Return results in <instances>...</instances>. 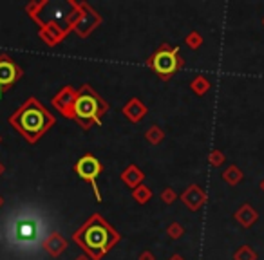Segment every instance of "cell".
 Listing matches in <instances>:
<instances>
[{"label":"cell","instance_id":"cell-29","mask_svg":"<svg viewBox=\"0 0 264 260\" xmlns=\"http://www.w3.org/2000/svg\"><path fill=\"white\" fill-rule=\"evenodd\" d=\"M2 204H4V199H2V195H0V208H2Z\"/></svg>","mask_w":264,"mask_h":260},{"label":"cell","instance_id":"cell-23","mask_svg":"<svg viewBox=\"0 0 264 260\" xmlns=\"http://www.w3.org/2000/svg\"><path fill=\"white\" fill-rule=\"evenodd\" d=\"M208 159H210V165L216 166V168L226 161V158H224V154L221 152V150H212V152H210V158Z\"/></svg>","mask_w":264,"mask_h":260},{"label":"cell","instance_id":"cell-22","mask_svg":"<svg viewBox=\"0 0 264 260\" xmlns=\"http://www.w3.org/2000/svg\"><path fill=\"white\" fill-rule=\"evenodd\" d=\"M160 199H161V202H165V204H172V202H176V199H177V193L174 192L170 186H167V188H163L161 190V193H160Z\"/></svg>","mask_w":264,"mask_h":260},{"label":"cell","instance_id":"cell-32","mask_svg":"<svg viewBox=\"0 0 264 260\" xmlns=\"http://www.w3.org/2000/svg\"><path fill=\"white\" fill-rule=\"evenodd\" d=\"M262 25H264V18H262Z\"/></svg>","mask_w":264,"mask_h":260},{"label":"cell","instance_id":"cell-25","mask_svg":"<svg viewBox=\"0 0 264 260\" xmlns=\"http://www.w3.org/2000/svg\"><path fill=\"white\" fill-rule=\"evenodd\" d=\"M168 260H184V258H183L181 255H174V256H170Z\"/></svg>","mask_w":264,"mask_h":260},{"label":"cell","instance_id":"cell-7","mask_svg":"<svg viewBox=\"0 0 264 260\" xmlns=\"http://www.w3.org/2000/svg\"><path fill=\"white\" fill-rule=\"evenodd\" d=\"M78 4H80V18L76 22L74 33L80 38H87L101 24V15L91 4H87V2H78Z\"/></svg>","mask_w":264,"mask_h":260},{"label":"cell","instance_id":"cell-10","mask_svg":"<svg viewBox=\"0 0 264 260\" xmlns=\"http://www.w3.org/2000/svg\"><path fill=\"white\" fill-rule=\"evenodd\" d=\"M179 199L190 212H199L208 197H206V192L199 185H190L184 188V192L179 195Z\"/></svg>","mask_w":264,"mask_h":260},{"label":"cell","instance_id":"cell-2","mask_svg":"<svg viewBox=\"0 0 264 260\" xmlns=\"http://www.w3.org/2000/svg\"><path fill=\"white\" fill-rule=\"evenodd\" d=\"M120 241L121 235L100 213H92L87 221L72 233V242H76L82 251L91 260H101Z\"/></svg>","mask_w":264,"mask_h":260},{"label":"cell","instance_id":"cell-31","mask_svg":"<svg viewBox=\"0 0 264 260\" xmlns=\"http://www.w3.org/2000/svg\"><path fill=\"white\" fill-rule=\"evenodd\" d=\"M0 143H2V136H0Z\"/></svg>","mask_w":264,"mask_h":260},{"label":"cell","instance_id":"cell-28","mask_svg":"<svg viewBox=\"0 0 264 260\" xmlns=\"http://www.w3.org/2000/svg\"><path fill=\"white\" fill-rule=\"evenodd\" d=\"M259 188H260V190H262V192H264V179H262V181H260V185H259Z\"/></svg>","mask_w":264,"mask_h":260},{"label":"cell","instance_id":"cell-20","mask_svg":"<svg viewBox=\"0 0 264 260\" xmlns=\"http://www.w3.org/2000/svg\"><path fill=\"white\" fill-rule=\"evenodd\" d=\"M184 43H187L190 49H199L201 47V43H203V36L199 35L197 31H192L190 35H187V38H184Z\"/></svg>","mask_w":264,"mask_h":260},{"label":"cell","instance_id":"cell-18","mask_svg":"<svg viewBox=\"0 0 264 260\" xmlns=\"http://www.w3.org/2000/svg\"><path fill=\"white\" fill-rule=\"evenodd\" d=\"M145 139H147V143H150L154 146L160 145L165 139V130L160 125H150V128L145 132Z\"/></svg>","mask_w":264,"mask_h":260},{"label":"cell","instance_id":"cell-13","mask_svg":"<svg viewBox=\"0 0 264 260\" xmlns=\"http://www.w3.org/2000/svg\"><path fill=\"white\" fill-rule=\"evenodd\" d=\"M233 217H235V221L239 222L243 228H252V226L259 221V213H257V210L253 208L252 204H243L233 213Z\"/></svg>","mask_w":264,"mask_h":260},{"label":"cell","instance_id":"cell-15","mask_svg":"<svg viewBox=\"0 0 264 260\" xmlns=\"http://www.w3.org/2000/svg\"><path fill=\"white\" fill-rule=\"evenodd\" d=\"M221 175H223V181L230 186H237L243 181V172H241V168L237 165H230Z\"/></svg>","mask_w":264,"mask_h":260},{"label":"cell","instance_id":"cell-27","mask_svg":"<svg viewBox=\"0 0 264 260\" xmlns=\"http://www.w3.org/2000/svg\"><path fill=\"white\" fill-rule=\"evenodd\" d=\"M4 170H6V166L2 165V163H0V175H2V173H4Z\"/></svg>","mask_w":264,"mask_h":260},{"label":"cell","instance_id":"cell-11","mask_svg":"<svg viewBox=\"0 0 264 260\" xmlns=\"http://www.w3.org/2000/svg\"><path fill=\"white\" fill-rule=\"evenodd\" d=\"M121 114L125 116V119L130 123H140L145 116L148 114V109L140 98H130L123 107H121Z\"/></svg>","mask_w":264,"mask_h":260},{"label":"cell","instance_id":"cell-24","mask_svg":"<svg viewBox=\"0 0 264 260\" xmlns=\"http://www.w3.org/2000/svg\"><path fill=\"white\" fill-rule=\"evenodd\" d=\"M140 260H156V256H154L152 251H148V249H145V251H141Z\"/></svg>","mask_w":264,"mask_h":260},{"label":"cell","instance_id":"cell-14","mask_svg":"<svg viewBox=\"0 0 264 260\" xmlns=\"http://www.w3.org/2000/svg\"><path fill=\"white\" fill-rule=\"evenodd\" d=\"M121 181L125 183V185L128 186L130 190L138 188L140 185H143V179H145V173L140 170V166L136 165H128L127 168L121 172Z\"/></svg>","mask_w":264,"mask_h":260},{"label":"cell","instance_id":"cell-19","mask_svg":"<svg viewBox=\"0 0 264 260\" xmlns=\"http://www.w3.org/2000/svg\"><path fill=\"white\" fill-rule=\"evenodd\" d=\"M233 260H257V251L248 244H243L233 253Z\"/></svg>","mask_w":264,"mask_h":260},{"label":"cell","instance_id":"cell-16","mask_svg":"<svg viewBox=\"0 0 264 260\" xmlns=\"http://www.w3.org/2000/svg\"><path fill=\"white\" fill-rule=\"evenodd\" d=\"M190 89L196 96H204L210 91V80L204 78L203 74H197L196 78L190 82Z\"/></svg>","mask_w":264,"mask_h":260},{"label":"cell","instance_id":"cell-8","mask_svg":"<svg viewBox=\"0 0 264 260\" xmlns=\"http://www.w3.org/2000/svg\"><path fill=\"white\" fill-rule=\"evenodd\" d=\"M76 94H78V91L74 89V87L65 85L51 98V105L55 107L56 111L60 112V116H64V118H67V119H72Z\"/></svg>","mask_w":264,"mask_h":260},{"label":"cell","instance_id":"cell-9","mask_svg":"<svg viewBox=\"0 0 264 260\" xmlns=\"http://www.w3.org/2000/svg\"><path fill=\"white\" fill-rule=\"evenodd\" d=\"M24 76V69L16 62H13L8 55H0V87L9 91L18 80Z\"/></svg>","mask_w":264,"mask_h":260},{"label":"cell","instance_id":"cell-4","mask_svg":"<svg viewBox=\"0 0 264 260\" xmlns=\"http://www.w3.org/2000/svg\"><path fill=\"white\" fill-rule=\"evenodd\" d=\"M109 109H111L109 101H105L89 83H84V85L78 89L72 119L84 130H91L92 126L101 125L103 116L109 112Z\"/></svg>","mask_w":264,"mask_h":260},{"label":"cell","instance_id":"cell-12","mask_svg":"<svg viewBox=\"0 0 264 260\" xmlns=\"http://www.w3.org/2000/svg\"><path fill=\"white\" fill-rule=\"evenodd\" d=\"M67 241H65V237L62 235L60 231H52L51 235L45 239V242H44V249L49 253L51 256H60L62 253L67 249Z\"/></svg>","mask_w":264,"mask_h":260},{"label":"cell","instance_id":"cell-30","mask_svg":"<svg viewBox=\"0 0 264 260\" xmlns=\"http://www.w3.org/2000/svg\"><path fill=\"white\" fill-rule=\"evenodd\" d=\"M4 92H6V91L2 89V87H0V98H2V94H4Z\"/></svg>","mask_w":264,"mask_h":260},{"label":"cell","instance_id":"cell-5","mask_svg":"<svg viewBox=\"0 0 264 260\" xmlns=\"http://www.w3.org/2000/svg\"><path fill=\"white\" fill-rule=\"evenodd\" d=\"M147 67L152 69V72H156L157 78L167 82L184 67V60L181 56L179 47H174L170 43H161L160 47L147 58Z\"/></svg>","mask_w":264,"mask_h":260},{"label":"cell","instance_id":"cell-1","mask_svg":"<svg viewBox=\"0 0 264 260\" xmlns=\"http://www.w3.org/2000/svg\"><path fill=\"white\" fill-rule=\"evenodd\" d=\"M29 18L38 24L40 40L55 47L65 40V36L74 31L76 22L80 18V4L74 0H40L29 2L25 6Z\"/></svg>","mask_w":264,"mask_h":260},{"label":"cell","instance_id":"cell-26","mask_svg":"<svg viewBox=\"0 0 264 260\" xmlns=\"http://www.w3.org/2000/svg\"><path fill=\"white\" fill-rule=\"evenodd\" d=\"M74 260H91L87 255H82V256H78V258H74Z\"/></svg>","mask_w":264,"mask_h":260},{"label":"cell","instance_id":"cell-6","mask_svg":"<svg viewBox=\"0 0 264 260\" xmlns=\"http://www.w3.org/2000/svg\"><path fill=\"white\" fill-rule=\"evenodd\" d=\"M74 172L80 175V179H84L85 183H89L94 192V197L96 201H101V192L98 188V177H100V173L103 172V165L101 161L96 158L94 154H84L76 163H74Z\"/></svg>","mask_w":264,"mask_h":260},{"label":"cell","instance_id":"cell-21","mask_svg":"<svg viewBox=\"0 0 264 260\" xmlns=\"http://www.w3.org/2000/svg\"><path fill=\"white\" fill-rule=\"evenodd\" d=\"M167 235L170 237L172 241H177V239H181V237L184 235V228L179 222H172V224L167 228Z\"/></svg>","mask_w":264,"mask_h":260},{"label":"cell","instance_id":"cell-3","mask_svg":"<svg viewBox=\"0 0 264 260\" xmlns=\"http://www.w3.org/2000/svg\"><path fill=\"white\" fill-rule=\"evenodd\" d=\"M8 121L25 141L35 145L47 130H51L55 126L56 118L35 96H31L29 99H25L20 109H16L9 116Z\"/></svg>","mask_w":264,"mask_h":260},{"label":"cell","instance_id":"cell-17","mask_svg":"<svg viewBox=\"0 0 264 260\" xmlns=\"http://www.w3.org/2000/svg\"><path fill=\"white\" fill-rule=\"evenodd\" d=\"M152 188H148L147 185H140L138 188L132 190V199L138 202V204H147L150 199H152Z\"/></svg>","mask_w":264,"mask_h":260}]
</instances>
